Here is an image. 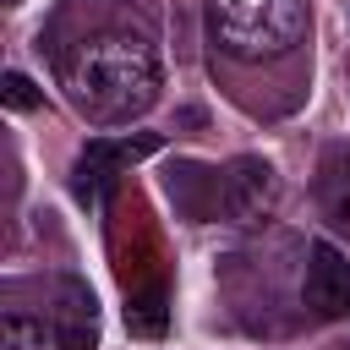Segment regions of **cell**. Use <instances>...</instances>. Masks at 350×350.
<instances>
[{"label":"cell","mask_w":350,"mask_h":350,"mask_svg":"<svg viewBox=\"0 0 350 350\" xmlns=\"http://www.w3.org/2000/svg\"><path fill=\"white\" fill-rule=\"evenodd\" d=\"M159 82H164L159 49L148 33H131V27L82 33L60 55V88L77 104V115H88L93 126L137 120L142 109H153Z\"/></svg>","instance_id":"cell-1"},{"label":"cell","mask_w":350,"mask_h":350,"mask_svg":"<svg viewBox=\"0 0 350 350\" xmlns=\"http://www.w3.org/2000/svg\"><path fill=\"white\" fill-rule=\"evenodd\" d=\"M306 33V0H208V38L230 60H279Z\"/></svg>","instance_id":"cell-2"},{"label":"cell","mask_w":350,"mask_h":350,"mask_svg":"<svg viewBox=\"0 0 350 350\" xmlns=\"http://www.w3.org/2000/svg\"><path fill=\"white\" fill-rule=\"evenodd\" d=\"M93 345H98V312L77 279L60 284V301L49 312L11 306L0 317V350H93Z\"/></svg>","instance_id":"cell-3"},{"label":"cell","mask_w":350,"mask_h":350,"mask_svg":"<svg viewBox=\"0 0 350 350\" xmlns=\"http://www.w3.org/2000/svg\"><path fill=\"white\" fill-rule=\"evenodd\" d=\"M306 306H312L317 317H345V312H350V257H345L334 241H312Z\"/></svg>","instance_id":"cell-4"},{"label":"cell","mask_w":350,"mask_h":350,"mask_svg":"<svg viewBox=\"0 0 350 350\" xmlns=\"http://www.w3.org/2000/svg\"><path fill=\"white\" fill-rule=\"evenodd\" d=\"M273 197H279L273 164H262V159H235V164H230V175H224V213H230L235 224L268 219Z\"/></svg>","instance_id":"cell-5"},{"label":"cell","mask_w":350,"mask_h":350,"mask_svg":"<svg viewBox=\"0 0 350 350\" xmlns=\"http://www.w3.org/2000/svg\"><path fill=\"white\" fill-rule=\"evenodd\" d=\"M159 148V137H126V142H88V153H82V197H104L109 186H115V175L131 164V159H148Z\"/></svg>","instance_id":"cell-6"},{"label":"cell","mask_w":350,"mask_h":350,"mask_svg":"<svg viewBox=\"0 0 350 350\" xmlns=\"http://www.w3.org/2000/svg\"><path fill=\"white\" fill-rule=\"evenodd\" d=\"M323 208L339 230H350V159H334L323 175Z\"/></svg>","instance_id":"cell-7"},{"label":"cell","mask_w":350,"mask_h":350,"mask_svg":"<svg viewBox=\"0 0 350 350\" xmlns=\"http://www.w3.org/2000/svg\"><path fill=\"white\" fill-rule=\"evenodd\" d=\"M0 98H5V109H16V115H22V109H38V98H44V93L33 88V77H27V71H5V77H0Z\"/></svg>","instance_id":"cell-8"},{"label":"cell","mask_w":350,"mask_h":350,"mask_svg":"<svg viewBox=\"0 0 350 350\" xmlns=\"http://www.w3.org/2000/svg\"><path fill=\"white\" fill-rule=\"evenodd\" d=\"M126 328H131V334H159V328H164V306H159V295L131 301V306H126Z\"/></svg>","instance_id":"cell-9"},{"label":"cell","mask_w":350,"mask_h":350,"mask_svg":"<svg viewBox=\"0 0 350 350\" xmlns=\"http://www.w3.org/2000/svg\"><path fill=\"white\" fill-rule=\"evenodd\" d=\"M5 5H16V0H5Z\"/></svg>","instance_id":"cell-10"}]
</instances>
